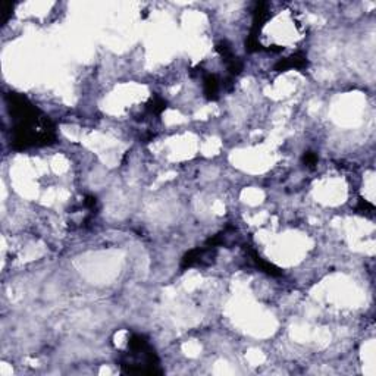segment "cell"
Returning <instances> with one entry per match:
<instances>
[{"label":"cell","mask_w":376,"mask_h":376,"mask_svg":"<svg viewBox=\"0 0 376 376\" xmlns=\"http://www.w3.org/2000/svg\"><path fill=\"white\" fill-rule=\"evenodd\" d=\"M303 161H304L306 165H315L318 162V158H316L315 153H306L304 158H303Z\"/></svg>","instance_id":"cell-4"},{"label":"cell","mask_w":376,"mask_h":376,"mask_svg":"<svg viewBox=\"0 0 376 376\" xmlns=\"http://www.w3.org/2000/svg\"><path fill=\"white\" fill-rule=\"evenodd\" d=\"M251 257H253V260L256 262V265L262 269V270H265V272H268L269 275H281V272L273 266V265H270L269 262H265L262 257H259L257 256V253L256 251H251Z\"/></svg>","instance_id":"cell-3"},{"label":"cell","mask_w":376,"mask_h":376,"mask_svg":"<svg viewBox=\"0 0 376 376\" xmlns=\"http://www.w3.org/2000/svg\"><path fill=\"white\" fill-rule=\"evenodd\" d=\"M307 57L306 54L303 53H295L293 56L287 57V59H282L279 60L276 65H275V71L278 72H282V71H287V69H303L307 66Z\"/></svg>","instance_id":"cell-1"},{"label":"cell","mask_w":376,"mask_h":376,"mask_svg":"<svg viewBox=\"0 0 376 376\" xmlns=\"http://www.w3.org/2000/svg\"><path fill=\"white\" fill-rule=\"evenodd\" d=\"M203 87H205V94L209 100H216L219 97V80L215 77V75H206L205 80H203Z\"/></svg>","instance_id":"cell-2"}]
</instances>
